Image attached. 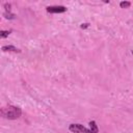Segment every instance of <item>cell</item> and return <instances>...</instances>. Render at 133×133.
Returning <instances> with one entry per match:
<instances>
[{
    "label": "cell",
    "mask_w": 133,
    "mask_h": 133,
    "mask_svg": "<svg viewBox=\"0 0 133 133\" xmlns=\"http://www.w3.org/2000/svg\"><path fill=\"white\" fill-rule=\"evenodd\" d=\"M3 17L5 19H7V20H14L16 18V15L12 14V12H10V11H4L3 12Z\"/></svg>",
    "instance_id": "cell-6"
},
{
    "label": "cell",
    "mask_w": 133,
    "mask_h": 133,
    "mask_svg": "<svg viewBox=\"0 0 133 133\" xmlns=\"http://www.w3.org/2000/svg\"><path fill=\"white\" fill-rule=\"evenodd\" d=\"M130 5H131V3L129 1H122L119 3V6L122 8H128V7H130Z\"/></svg>",
    "instance_id": "cell-7"
},
{
    "label": "cell",
    "mask_w": 133,
    "mask_h": 133,
    "mask_svg": "<svg viewBox=\"0 0 133 133\" xmlns=\"http://www.w3.org/2000/svg\"><path fill=\"white\" fill-rule=\"evenodd\" d=\"M4 7H5V11H10L11 4H10V3H5V4H4Z\"/></svg>",
    "instance_id": "cell-9"
},
{
    "label": "cell",
    "mask_w": 133,
    "mask_h": 133,
    "mask_svg": "<svg viewBox=\"0 0 133 133\" xmlns=\"http://www.w3.org/2000/svg\"><path fill=\"white\" fill-rule=\"evenodd\" d=\"M2 51L3 52H15V53H20L21 50L15 46H11V45H6V46H3L2 48Z\"/></svg>",
    "instance_id": "cell-4"
},
{
    "label": "cell",
    "mask_w": 133,
    "mask_h": 133,
    "mask_svg": "<svg viewBox=\"0 0 133 133\" xmlns=\"http://www.w3.org/2000/svg\"><path fill=\"white\" fill-rule=\"evenodd\" d=\"M9 33H10V31H8V30H1L0 31V37L1 38H5V37L8 36Z\"/></svg>",
    "instance_id": "cell-8"
},
{
    "label": "cell",
    "mask_w": 133,
    "mask_h": 133,
    "mask_svg": "<svg viewBox=\"0 0 133 133\" xmlns=\"http://www.w3.org/2000/svg\"><path fill=\"white\" fill-rule=\"evenodd\" d=\"M22 115V109L18 106L8 105L1 108V116L7 119H17Z\"/></svg>",
    "instance_id": "cell-1"
},
{
    "label": "cell",
    "mask_w": 133,
    "mask_h": 133,
    "mask_svg": "<svg viewBox=\"0 0 133 133\" xmlns=\"http://www.w3.org/2000/svg\"><path fill=\"white\" fill-rule=\"evenodd\" d=\"M88 26H89V24H88V23H83V24H81V26H80V27H81V29H85V28H87Z\"/></svg>",
    "instance_id": "cell-10"
},
{
    "label": "cell",
    "mask_w": 133,
    "mask_h": 133,
    "mask_svg": "<svg viewBox=\"0 0 133 133\" xmlns=\"http://www.w3.org/2000/svg\"><path fill=\"white\" fill-rule=\"evenodd\" d=\"M132 55H133V51H132Z\"/></svg>",
    "instance_id": "cell-11"
},
{
    "label": "cell",
    "mask_w": 133,
    "mask_h": 133,
    "mask_svg": "<svg viewBox=\"0 0 133 133\" xmlns=\"http://www.w3.org/2000/svg\"><path fill=\"white\" fill-rule=\"evenodd\" d=\"M46 10L50 14H61L66 11V7L62 5H52V6H47Z\"/></svg>",
    "instance_id": "cell-3"
},
{
    "label": "cell",
    "mask_w": 133,
    "mask_h": 133,
    "mask_svg": "<svg viewBox=\"0 0 133 133\" xmlns=\"http://www.w3.org/2000/svg\"><path fill=\"white\" fill-rule=\"evenodd\" d=\"M89 127H90V130L92 131V133H98L99 132L98 126H97V124H96L95 121H90L89 122Z\"/></svg>",
    "instance_id": "cell-5"
},
{
    "label": "cell",
    "mask_w": 133,
    "mask_h": 133,
    "mask_svg": "<svg viewBox=\"0 0 133 133\" xmlns=\"http://www.w3.org/2000/svg\"><path fill=\"white\" fill-rule=\"evenodd\" d=\"M69 130L73 133H92L90 128H86L81 124H71L69 126Z\"/></svg>",
    "instance_id": "cell-2"
}]
</instances>
